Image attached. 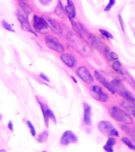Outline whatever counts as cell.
Listing matches in <instances>:
<instances>
[{
	"label": "cell",
	"instance_id": "obj_1",
	"mask_svg": "<svg viewBox=\"0 0 135 152\" xmlns=\"http://www.w3.org/2000/svg\"><path fill=\"white\" fill-rule=\"evenodd\" d=\"M67 38L69 39L70 42L73 44L74 47L76 48L77 51L81 54L88 56L91 52V50L87 45V44L84 42V40H83V37H81L79 35H76L73 33L69 32L68 35H67Z\"/></svg>",
	"mask_w": 135,
	"mask_h": 152
},
{
	"label": "cell",
	"instance_id": "obj_2",
	"mask_svg": "<svg viewBox=\"0 0 135 152\" xmlns=\"http://www.w3.org/2000/svg\"><path fill=\"white\" fill-rule=\"evenodd\" d=\"M109 113L112 118L118 122L123 124H132L133 123V119L128 113L124 111L123 109L119 108L118 106H112L110 108Z\"/></svg>",
	"mask_w": 135,
	"mask_h": 152
},
{
	"label": "cell",
	"instance_id": "obj_3",
	"mask_svg": "<svg viewBox=\"0 0 135 152\" xmlns=\"http://www.w3.org/2000/svg\"><path fill=\"white\" fill-rule=\"evenodd\" d=\"M112 85L114 86V88L115 89V91H116L118 94H119L120 96L125 98L127 101H131V102H135V97L133 95V94L131 92H130L126 88V86L123 85V83H122V81L119 78H115L111 82Z\"/></svg>",
	"mask_w": 135,
	"mask_h": 152
},
{
	"label": "cell",
	"instance_id": "obj_4",
	"mask_svg": "<svg viewBox=\"0 0 135 152\" xmlns=\"http://www.w3.org/2000/svg\"><path fill=\"white\" fill-rule=\"evenodd\" d=\"M98 128L99 130L106 135L108 136H119V132L117 129L114 127L109 121H100V123L98 124Z\"/></svg>",
	"mask_w": 135,
	"mask_h": 152
},
{
	"label": "cell",
	"instance_id": "obj_5",
	"mask_svg": "<svg viewBox=\"0 0 135 152\" xmlns=\"http://www.w3.org/2000/svg\"><path fill=\"white\" fill-rule=\"evenodd\" d=\"M91 95L95 100L101 102H107L109 99V96L102 88L97 85H93L89 88Z\"/></svg>",
	"mask_w": 135,
	"mask_h": 152
},
{
	"label": "cell",
	"instance_id": "obj_6",
	"mask_svg": "<svg viewBox=\"0 0 135 152\" xmlns=\"http://www.w3.org/2000/svg\"><path fill=\"white\" fill-rule=\"evenodd\" d=\"M33 26L37 32L42 34L48 33L49 24L45 18L38 15H34L33 18Z\"/></svg>",
	"mask_w": 135,
	"mask_h": 152
},
{
	"label": "cell",
	"instance_id": "obj_7",
	"mask_svg": "<svg viewBox=\"0 0 135 152\" xmlns=\"http://www.w3.org/2000/svg\"><path fill=\"white\" fill-rule=\"evenodd\" d=\"M45 44L50 49L54 50L57 52H64V48L59 40L53 36H47L45 38Z\"/></svg>",
	"mask_w": 135,
	"mask_h": 152
},
{
	"label": "cell",
	"instance_id": "obj_8",
	"mask_svg": "<svg viewBox=\"0 0 135 152\" xmlns=\"http://www.w3.org/2000/svg\"><path fill=\"white\" fill-rule=\"evenodd\" d=\"M76 74L81 80H83L84 83H88V84L92 83L94 82V79H93V77L91 76V75L90 71L86 66H80L76 70Z\"/></svg>",
	"mask_w": 135,
	"mask_h": 152
},
{
	"label": "cell",
	"instance_id": "obj_9",
	"mask_svg": "<svg viewBox=\"0 0 135 152\" xmlns=\"http://www.w3.org/2000/svg\"><path fill=\"white\" fill-rule=\"evenodd\" d=\"M17 17H18V19L19 22L21 24V28L25 31H27V32H30V33H33L34 35L37 36V33L35 32H33V30L31 28V26L30 25L28 21V15H26V14H24L23 12L22 13H20L18 12L17 14Z\"/></svg>",
	"mask_w": 135,
	"mask_h": 152
},
{
	"label": "cell",
	"instance_id": "obj_10",
	"mask_svg": "<svg viewBox=\"0 0 135 152\" xmlns=\"http://www.w3.org/2000/svg\"><path fill=\"white\" fill-rule=\"evenodd\" d=\"M94 75H95V78L97 79V81L99 83H100V84H102L103 86H104L106 89L109 90L110 92L112 93V94H114V93H116L115 91V89L114 88L113 85H112L111 83H109L108 81L106 79V78L103 77V76L101 75V74L98 71H94Z\"/></svg>",
	"mask_w": 135,
	"mask_h": 152
},
{
	"label": "cell",
	"instance_id": "obj_11",
	"mask_svg": "<svg viewBox=\"0 0 135 152\" xmlns=\"http://www.w3.org/2000/svg\"><path fill=\"white\" fill-rule=\"evenodd\" d=\"M78 138L71 131H66L63 133L60 139V143L63 145H69L70 143H74L77 142Z\"/></svg>",
	"mask_w": 135,
	"mask_h": 152
},
{
	"label": "cell",
	"instance_id": "obj_12",
	"mask_svg": "<svg viewBox=\"0 0 135 152\" xmlns=\"http://www.w3.org/2000/svg\"><path fill=\"white\" fill-rule=\"evenodd\" d=\"M60 59L63 61V63L70 68H72L76 65V59L73 55L70 54V53L62 52L61 56H60Z\"/></svg>",
	"mask_w": 135,
	"mask_h": 152
},
{
	"label": "cell",
	"instance_id": "obj_13",
	"mask_svg": "<svg viewBox=\"0 0 135 152\" xmlns=\"http://www.w3.org/2000/svg\"><path fill=\"white\" fill-rule=\"evenodd\" d=\"M89 38H90L91 40V44L93 47L95 48V49H97L100 52H104L105 47L104 45H103V43L99 39V37H97L94 34H90Z\"/></svg>",
	"mask_w": 135,
	"mask_h": 152
},
{
	"label": "cell",
	"instance_id": "obj_14",
	"mask_svg": "<svg viewBox=\"0 0 135 152\" xmlns=\"http://www.w3.org/2000/svg\"><path fill=\"white\" fill-rule=\"evenodd\" d=\"M120 104L122 108L126 109L128 112L129 114H131L135 117V102H131V101H121Z\"/></svg>",
	"mask_w": 135,
	"mask_h": 152
},
{
	"label": "cell",
	"instance_id": "obj_15",
	"mask_svg": "<svg viewBox=\"0 0 135 152\" xmlns=\"http://www.w3.org/2000/svg\"><path fill=\"white\" fill-rule=\"evenodd\" d=\"M46 21H47L48 24H49V26L52 29V32H54L56 34H58V35L61 34L62 32H63V29H62L61 26H60V25L58 22H57V21H54L52 18H47Z\"/></svg>",
	"mask_w": 135,
	"mask_h": 152
},
{
	"label": "cell",
	"instance_id": "obj_16",
	"mask_svg": "<svg viewBox=\"0 0 135 152\" xmlns=\"http://www.w3.org/2000/svg\"><path fill=\"white\" fill-rule=\"evenodd\" d=\"M65 11H66V14H68L69 16V18L71 20V19H73L75 17H76V8H75V6H74L73 2L72 0H67V5L65 7Z\"/></svg>",
	"mask_w": 135,
	"mask_h": 152
},
{
	"label": "cell",
	"instance_id": "obj_17",
	"mask_svg": "<svg viewBox=\"0 0 135 152\" xmlns=\"http://www.w3.org/2000/svg\"><path fill=\"white\" fill-rule=\"evenodd\" d=\"M83 121L86 124H91V109L89 104H83Z\"/></svg>",
	"mask_w": 135,
	"mask_h": 152
},
{
	"label": "cell",
	"instance_id": "obj_18",
	"mask_svg": "<svg viewBox=\"0 0 135 152\" xmlns=\"http://www.w3.org/2000/svg\"><path fill=\"white\" fill-rule=\"evenodd\" d=\"M120 128L128 135L130 137V140L135 142V130L134 128L129 127L128 125H125V124H122L120 126Z\"/></svg>",
	"mask_w": 135,
	"mask_h": 152
},
{
	"label": "cell",
	"instance_id": "obj_19",
	"mask_svg": "<svg viewBox=\"0 0 135 152\" xmlns=\"http://www.w3.org/2000/svg\"><path fill=\"white\" fill-rule=\"evenodd\" d=\"M115 143H116L115 139H114V138L112 137H109L107 141V143H106L104 147H103V149H104V151H106L107 152H113L114 151L113 147H114V145L115 144Z\"/></svg>",
	"mask_w": 135,
	"mask_h": 152
},
{
	"label": "cell",
	"instance_id": "obj_20",
	"mask_svg": "<svg viewBox=\"0 0 135 152\" xmlns=\"http://www.w3.org/2000/svg\"><path fill=\"white\" fill-rule=\"evenodd\" d=\"M37 100H38V103H39V104H40L41 109V111H42L43 116H44V120H45V125L48 127V126H49V116H48V113H47V107L45 106V104L41 103V102L40 100L38 99V97H37Z\"/></svg>",
	"mask_w": 135,
	"mask_h": 152
},
{
	"label": "cell",
	"instance_id": "obj_21",
	"mask_svg": "<svg viewBox=\"0 0 135 152\" xmlns=\"http://www.w3.org/2000/svg\"><path fill=\"white\" fill-rule=\"evenodd\" d=\"M112 69L114 70V71H116L117 73L120 74L121 75L124 76V71L123 69H122V66L121 63L118 60H115V61L112 64Z\"/></svg>",
	"mask_w": 135,
	"mask_h": 152
},
{
	"label": "cell",
	"instance_id": "obj_22",
	"mask_svg": "<svg viewBox=\"0 0 135 152\" xmlns=\"http://www.w3.org/2000/svg\"><path fill=\"white\" fill-rule=\"evenodd\" d=\"M121 140L122 141V142H123L124 143H125V144H126L129 148H130V149L133 150V151H135V145L134 144L131 140H129L128 138H126V137H122Z\"/></svg>",
	"mask_w": 135,
	"mask_h": 152
},
{
	"label": "cell",
	"instance_id": "obj_23",
	"mask_svg": "<svg viewBox=\"0 0 135 152\" xmlns=\"http://www.w3.org/2000/svg\"><path fill=\"white\" fill-rule=\"evenodd\" d=\"M55 13H56V14L58 15V16H62V15L64 14V7H63V6H62L61 2H59V3L57 5V8L55 10Z\"/></svg>",
	"mask_w": 135,
	"mask_h": 152
},
{
	"label": "cell",
	"instance_id": "obj_24",
	"mask_svg": "<svg viewBox=\"0 0 135 152\" xmlns=\"http://www.w3.org/2000/svg\"><path fill=\"white\" fill-rule=\"evenodd\" d=\"M48 135H49V134H48L47 131H45V132H43L42 133H41L38 138V142H44L45 141H46V140L48 139Z\"/></svg>",
	"mask_w": 135,
	"mask_h": 152
},
{
	"label": "cell",
	"instance_id": "obj_25",
	"mask_svg": "<svg viewBox=\"0 0 135 152\" xmlns=\"http://www.w3.org/2000/svg\"><path fill=\"white\" fill-rule=\"evenodd\" d=\"M2 27H3L5 29H7V30L8 31H10V32H13V33L14 32V29L12 28V26H10L9 23H7V21H4V20L2 21Z\"/></svg>",
	"mask_w": 135,
	"mask_h": 152
},
{
	"label": "cell",
	"instance_id": "obj_26",
	"mask_svg": "<svg viewBox=\"0 0 135 152\" xmlns=\"http://www.w3.org/2000/svg\"><path fill=\"white\" fill-rule=\"evenodd\" d=\"M100 32L105 38H107V39H113V35H112L111 33H110L109 32H107V30L100 29Z\"/></svg>",
	"mask_w": 135,
	"mask_h": 152
},
{
	"label": "cell",
	"instance_id": "obj_27",
	"mask_svg": "<svg viewBox=\"0 0 135 152\" xmlns=\"http://www.w3.org/2000/svg\"><path fill=\"white\" fill-rule=\"evenodd\" d=\"M111 50H110V48L108 47H105V49H104V52H103V53H104V56L105 57H106V59L108 60V61H111Z\"/></svg>",
	"mask_w": 135,
	"mask_h": 152
},
{
	"label": "cell",
	"instance_id": "obj_28",
	"mask_svg": "<svg viewBox=\"0 0 135 152\" xmlns=\"http://www.w3.org/2000/svg\"><path fill=\"white\" fill-rule=\"evenodd\" d=\"M26 123H27V124H28L29 128H30V130L31 135H33V136H35L36 131H35V128H34V127H33V124H32V123H31L30 121H27V122H26Z\"/></svg>",
	"mask_w": 135,
	"mask_h": 152
},
{
	"label": "cell",
	"instance_id": "obj_29",
	"mask_svg": "<svg viewBox=\"0 0 135 152\" xmlns=\"http://www.w3.org/2000/svg\"><path fill=\"white\" fill-rule=\"evenodd\" d=\"M115 4V0H109V3L107 4V6L106 7H105L104 9V11H109V10H111V9L112 8V7L114 6V5Z\"/></svg>",
	"mask_w": 135,
	"mask_h": 152
},
{
	"label": "cell",
	"instance_id": "obj_30",
	"mask_svg": "<svg viewBox=\"0 0 135 152\" xmlns=\"http://www.w3.org/2000/svg\"><path fill=\"white\" fill-rule=\"evenodd\" d=\"M47 113H48V116H49V118H51L52 120V121H54V122H56V117H55V115L54 113H53V112L51 110V109H49V108H47Z\"/></svg>",
	"mask_w": 135,
	"mask_h": 152
},
{
	"label": "cell",
	"instance_id": "obj_31",
	"mask_svg": "<svg viewBox=\"0 0 135 152\" xmlns=\"http://www.w3.org/2000/svg\"><path fill=\"white\" fill-rule=\"evenodd\" d=\"M118 18H119L120 26H121L122 30L123 31V33H125V26H124V22H123V20H122V16L120 15V14H119V16H118Z\"/></svg>",
	"mask_w": 135,
	"mask_h": 152
},
{
	"label": "cell",
	"instance_id": "obj_32",
	"mask_svg": "<svg viewBox=\"0 0 135 152\" xmlns=\"http://www.w3.org/2000/svg\"><path fill=\"white\" fill-rule=\"evenodd\" d=\"M111 56L112 59H114V60H117V59H119V57H118V55L114 52H111Z\"/></svg>",
	"mask_w": 135,
	"mask_h": 152
},
{
	"label": "cell",
	"instance_id": "obj_33",
	"mask_svg": "<svg viewBox=\"0 0 135 152\" xmlns=\"http://www.w3.org/2000/svg\"><path fill=\"white\" fill-rule=\"evenodd\" d=\"M40 77H41V78H42L43 80L46 81V82H49V79L48 78L47 76L45 75H44V74H43V73H41V74H40Z\"/></svg>",
	"mask_w": 135,
	"mask_h": 152
},
{
	"label": "cell",
	"instance_id": "obj_34",
	"mask_svg": "<svg viewBox=\"0 0 135 152\" xmlns=\"http://www.w3.org/2000/svg\"><path fill=\"white\" fill-rule=\"evenodd\" d=\"M8 128H9L10 130L11 131V132H14V128H13V123H12V121H9V123H8Z\"/></svg>",
	"mask_w": 135,
	"mask_h": 152
},
{
	"label": "cell",
	"instance_id": "obj_35",
	"mask_svg": "<svg viewBox=\"0 0 135 152\" xmlns=\"http://www.w3.org/2000/svg\"><path fill=\"white\" fill-rule=\"evenodd\" d=\"M39 1L42 5H47L51 0H39Z\"/></svg>",
	"mask_w": 135,
	"mask_h": 152
},
{
	"label": "cell",
	"instance_id": "obj_36",
	"mask_svg": "<svg viewBox=\"0 0 135 152\" xmlns=\"http://www.w3.org/2000/svg\"><path fill=\"white\" fill-rule=\"evenodd\" d=\"M72 79H73L74 83H77V81H76V78H74L73 76H72Z\"/></svg>",
	"mask_w": 135,
	"mask_h": 152
},
{
	"label": "cell",
	"instance_id": "obj_37",
	"mask_svg": "<svg viewBox=\"0 0 135 152\" xmlns=\"http://www.w3.org/2000/svg\"><path fill=\"white\" fill-rule=\"evenodd\" d=\"M2 151H6L5 150H0V152H2Z\"/></svg>",
	"mask_w": 135,
	"mask_h": 152
},
{
	"label": "cell",
	"instance_id": "obj_38",
	"mask_svg": "<svg viewBox=\"0 0 135 152\" xmlns=\"http://www.w3.org/2000/svg\"><path fill=\"white\" fill-rule=\"evenodd\" d=\"M2 115H1V114H0V121H1V120H2Z\"/></svg>",
	"mask_w": 135,
	"mask_h": 152
}]
</instances>
